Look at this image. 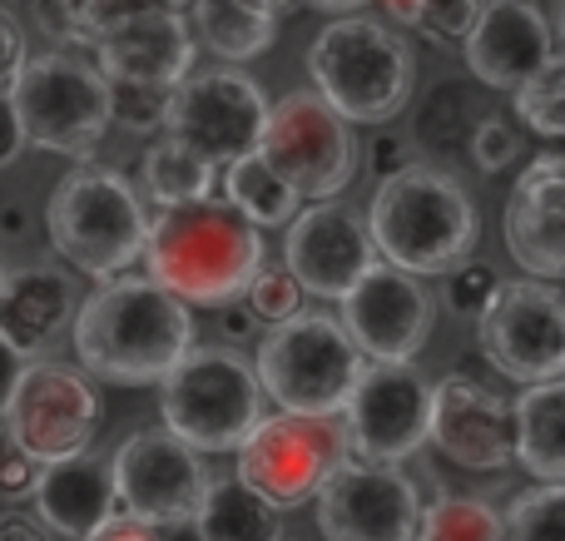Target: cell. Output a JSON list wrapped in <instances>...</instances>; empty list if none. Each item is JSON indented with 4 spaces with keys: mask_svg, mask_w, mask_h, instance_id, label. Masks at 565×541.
Masks as SVG:
<instances>
[{
    "mask_svg": "<svg viewBox=\"0 0 565 541\" xmlns=\"http://www.w3.org/2000/svg\"><path fill=\"white\" fill-rule=\"evenodd\" d=\"M497 294H501V274L487 264V258H461V264L447 274V304L457 318L481 323V314L497 304Z\"/></svg>",
    "mask_w": 565,
    "mask_h": 541,
    "instance_id": "obj_37",
    "label": "cell"
},
{
    "mask_svg": "<svg viewBox=\"0 0 565 541\" xmlns=\"http://www.w3.org/2000/svg\"><path fill=\"white\" fill-rule=\"evenodd\" d=\"M30 234V209L25 204H6L0 209V238L6 244H15V238H25Z\"/></svg>",
    "mask_w": 565,
    "mask_h": 541,
    "instance_id": "obj_48",
    "label": "cell"
},
{
    "mask_svg": "<svg viewBox=\"0 0 565 541\" xmlns=\"http://www.w3.org/2000/svg\"><path fill=\"white\" fill-rule=\"evenodd\" d=\"M268 99L264 85L238 70H209V75H189L169 99L164 129L184 139L194 155H204L214 169H228L234 159L258 155L268 129Z\"/></svg>",
    "mask_w": 565,
    "mask_h": 541,
    "instance_id": "obj_11",
    "label": "cell"
},
{
    "mask_svg": "<svg viewBox=\"0 0 565 541\" xmlns=\"http://www.w3.org/2000/svg\"><path fill=\"white\" fill-rule=\"evenodd\" d=\"M115 10L119 0H35V25L60 50H95V40L115 20Z\"/></svg>",
    "mask_w": 565,
    "mask_h": 541,
    "instance_id": "obj_31",
    "label": "cell"
},
{
    "mask_svg": "<svg viewBox=\"0 0 565 541\" xmlns=\"http://www.w3.org/2000/svg\"><path fill=\"white\" fill-rule=\"evenodd\" d=\"M516 115L536 135H565V60L556 55L531 85L516 89Z\"/></svg>",
    "mask_w": 565,
    "mask_h": 541,
    "instance_id": "obj_35",
    "label": "cell"
},
{
    "mask_svg": "<svg viewBox=\"0 0 565 541\" xmlns=\"http://www.w3.org/2000/svg\"><path fill=\"white\" fill-rule=\"evenodd\" d=\"M25 145H30V139H25V125H20L15 95H10V89H0V169H6Z\"/></svg>",
    "mask_w": 565,
    "mask_h": 541,
    "instance_id": "obj_44",
    "label": "cell"
},
{
    "mask_svg": "<svg viewBox=\"0 0 565 541\" xmlns=\"http://www.w3.org/2000/svg\"><path fill=\"white\" fill-rule=\"evenodd\" d=\"M194 314L149 274L105 278L75 314V358L115 388L164 383L194 353Z\"/></svg>",
    "mask_w": 565,
    "mask_h": 541,
    "instance_id": "obj_1",
    "label": "cell"
},
{
    "mask_svg": "<svg viewBox=\"0 0 565 541\" xmlns=\"http://www.w3.org/2000/svg\"><path fill=\"white\" fill-rule=\"evenodd\" d=\"M199 541H282L278 507L238 477H214L194 512Z\"/></svg>",
    "mask_w": 565,
    "mask_h": 541,
    "instance_id": "obj_27",
    "label": "cell"
},
{
    "mask_svg": "<svg viewBox=\"0 0 565 541\" xmlns=\"http://www.w3.org/2000/svg\"><path fill=\"white\" fill-rule=\"evenodd\" d=\"M382 6H387L397 20H407V25H412V20H417V10L427 6V0H382Z\"/></svg>",
    "mask_w": 565,
    "mask_h": 541,
    "instance_id": "obj_49",
    "label": "cell"
},
{
    "mask_svg": "<svg viewBox=\"0 0 565 541\" xmlns=\"http://www.w3.org/2000/svg\"><path fill=\"white\" fill-rule=\"evenodd\" d=\"M99 417H105L99 413V393L89 388V378L79 368L30 363L6 423L20 437V447L45 467V463H60V457L89 453V443L99 433Z\"/></svg>",
    "mask_w": 565,
    "mask_h": 541,
    "instance_id": "obj_17",
    "label": "cell"
},
{
    "mask_svg": "<svg viewBox=\"0 0 565 541\" xmlns=\"http://www.w3.org/2000/svg\"><path fill=\"white\" fill-rule=\"evenodd\" d=\"M139 189H145V199H154L159 209L194 204V199L214 194V165H209L204 155H194L184 139L164 135L139 155Z\"/></svg>",
    "mask_w": 565,
    "mask_h": 541,
    "instance_id": "obj_28",
    "label": "cell"
},
{
    "mask_svg": "<svg viewBox=\"0 0 565 541\" xmlns=\"http://www.w3.org/2000/svg\"><path fill=\"white\" fill-rule=\"evenodd\" d=\"M481 348L511 383H551L565 378V298L541 278L501 284L497 304L481 314Z\"/></svg>",
    "mask_w": 565,
    "mask_h": 541,
    "instance_id": "obj_13",
    "label": "cell"
},
{
    "mask_svg": "<svg viewBox=\"0 0 565 541\" xmlns=\"http://www.w3.org/2000/svg\"><path fill=\"white\" fill-rule=\"evenodd\" d=\"M159 413L174 437L194 453H238L244 437L264 423V383L258 368L234 348H194L159 383Z\"/></svg>",
    "mask_w": 565,
    "mask_h": 541,
    "instance_id": "obj_7",
    "label": "cell"
},
{
    "mask_svg": "<svg viewBox=\"0 0 565 541\" xmlns=\"http://www.w3.org/2000/svg\"><path fill=\"white\" fill-rule=\"evenodd\" d=\"M79 541H164V527L145 522V517H135V512H115Z\"/></svg>",
    "mask_w": 565,
    "mask_h": 541,
    "instance_id": "obj_42",
    "label": "cell"
},
{
    "mask_svg": "<svg viewBox=\"0 0 565 541\" xmlns=\"http://www.w3.org/2000/svg\"><path fill=\"white\" fill-rule=\"evenodd\" d=\"M282 264L292 268V278L312 298H338L342 304L358 288V278L377 264V244H372V229L362 214L342 209L338 199H312L288 224Z\"/></svg>",
    "mask_w": 565,
    "mask_h": 541,
    "instance_id": "obj_19",
    "label": "cell"
},
{
    "mask_svg": "<svg viewBox=\"0 0 565 541\" xmlns=\"http://www.w3.org/2000/svg\"><path fill=\"white\" fill-rule=\"evenodd\" d=\"M35 482H40V463L20 447L10 423H0V497H35Z\"/></svg>",
    "mask_w": 565,
    "mask_h": 541,
    "instance_id": "obj_40",
    "label": "cell"
},
{
    "mask_svg": "<svg viewBox=\"0 0 565 541\" xmlns=\"http://www.w3.org/2000/svg\"><path fill=\"white\" fill-rule=\"evenodd\" d=\"M75 314L79 304L65 268L25 264L10 268L0 284V338L25 358L50 353L65 333H75Z\"/></svg>",
    "mask_w": 565,
    "mask_h": 541,
    "instance_id": "obj_23",
    "label": "cell"
},
{
    "mask_svg": "<svg viewBox=\"0 0 565 541\" xmlns=\"http://www.w3.org/2000/svg\"><path fill=\"white\" fill-rule=\"evenodd\" d=\"M10 95H15L25 139L50 149V155L89 159L99 149V139L109 135V125H115V115H109V79L99 75V65L79 60L75 50L30 55L20 65Z\"/></svg>",
    "mask_w": 565,
    "mask_h": 541,
    "instance_id": "obj_8",
    "label": "cell"
},
{
    "mask_svg": "<svg viewBox=\"0 0 565 541\" xmlns=\"http://www.w3.org/2000/svg\"><path fill=\"white\" fill-rule=\"evenodd\" d=\"M0 541H50V527L30 512H0Z\"/></svg>",
    "mask_w": 565,
    "mask_h": 541,
    "instance_id": "obj_47",
    "label": "cell"
},
{
    "mask_svg": "<svg viewBox=\"0 0 565 541\" xmlns=\"http://www.w3.org/2000/svg\"><path fill=\"white\" fill-rule=\"evenodd\" d=\"M352 457L348 423L338 417H312V413H274L244 437L234 453V477L248 482L258 497L288 512L322 492L332 473Z\"/></svg>",
    "mask_w": 565,
    "mask_h": 541,
    "instance_id": "obj_9",
    "label": "cell"
},
{
    "mask_svg": "<svg viewBox=\"0 0 565 541\" xmlns=\"http://www.w3.org/2000/svg\"><path fill=\"white\" fill-rule=\"evenodd\" d=\"M248 6H258V10H268V15H278V10H288L292 0H248Z\"/></svg>",
    "mask_w": 565,
    "mask_h": 541,
    "instance_id": "obj_52",
    "label": "cell"
},
{
    "mask_svg": "<svg viewBox=\"0 0 565 541\" xmlns=\"http://www.w3.org/2000/svg\"><path fill=\"white\" fill-rule=\"evenodd\" d=\"M422 497L397 463L348 457L318 492L322 541H417Z\"/></svg>",
    "mask_w": 565,
    "mask_h": 541,
    "instance_id": "obj_14",
    "label": "cell"
},
{
    "mask_svg": "<svg viewBox=\"0 0 565 541\" xmlns=\"http://www.w3.org/2000/svg\"><path fill=\"white\" fill-rule=\"evenodd\" d=\"M507 541H565V482H541L507 507Z\"/></svg>",
    "mask_w": 565,
    "mask_h": 541,
    "instance_id": "obj_33",
    "label": "cell"
},
{
    "mask_svg": "<svg viewBox=\"0 0 565 541\" xmlns=\"http://www.w3.org/2000/svg\"><path fill=\"white\" fill-rule=\"evenodd\" d=\"M109 467H115L119 507L154 527L194 522L199 502H204L209 482H214L204 467V453H194L169 427H139V433H129Z\"/></svg>",
    "mask_w": 565,
    "mask_h": 541,
    "instance_id": "obj_12",
    "label": "cell"
},
{
    "mask_svg": "<svg viewBox=\"0 0 565 541\" xmlns=\"http://www.w3.org/2000/svg\"><path fill=\"white\" fill-rule=\"evenodd\" d=\"M477 15H481V0H427L412 25L427 40H437V45H451V40L467 45V35L477 30Z\"/></svg>",
    "mask_w": 565,
    "mask_h": 541,
    "instance_id": "obj_38",
    "label": "cell"
},
{
    "mask_svg": "<svg viewBox=\"0 0 565 541\" xmlns=\"http://www.w3.org/2000/svg\"><path fill=\"white\" fill-rule=\"evenodd\" d=\"M184 15L194 25L199 50L228 60V65L264 55L278 35V15L248 6V0H184Z\"/></svg>",
    "mask_w": 565,
    "mask_h": 541,
    "instance_id": "obj_26",
    "label": "cell"
},
{
    "mask_svg": "<svg viewBox=\"0 0 565 541\" xmlns=\"http://www.w3.org/2000/svg\"><path fill=\"white\" fill-rule=\"evenodd\" d=\"M471 159H477L481 174H501L521 159V135L501 115H481V125L471 129Z\"/></svg>",
    "mask_w": 565,
    "mask_h": 541,
    "instance_id": "obj_39",
    "label": "cell"
},
{
    "mask_svg": "<svg viewBox=\"0 0 565 541\" xmlns=\"http://www.w3.org/2000/svg\"><path fill=\"white\" fill-rule=\"evenodd\" d=\"M119 6H125V0H119Z\"/></svg>",
    "mask_w": 565,
    "mask_h": 541,
    "instance_id": "obj_56",
    "label": "cell"
},
{
    "mask_svg": "<svg viewBox=\"0 0 565 541\" xmlns=\"http://www.w3.org/2000/svg\"><path fill=\"white\" fill-rule=\"evenodd\" d=\"M507 248L531 278H565V155L521 169L507 199Z\"/></svg>",
    "mask_w": 565,
    "mask_h": 541,
    "instance_id": "obj_22",
    "label": "cell"
},
{
    "mask_svg": "<svg viewBox=\"0 0 565 541\" xmlns=\"http://www.w3.org/2000/svg\"><path fill=\"white\" fill-rule=\"evenodd\" d=\"M318 10H358V6H367V0H312Z\"/></svg>",
    "mask_w": 565,
    "mask_h": 541,
    "instance_id": "obj_51",
    "label": "cell"
},
{
    "mask_svg": "<svg viewBox=\"0 0 565 541\" xmlns=\"http://www.w3.org/2000/svg\"><path fill=\"white\" fill-rule=\"evenodd\" d=\"M342 328L367 363H412L431 338V294L417 274L377 258L342 298Z\"/></svg>",
    "mask_w": 565,
    "mask_h": 541,
    "instance_id": "obj_18",
    "label": "cell"
},
{
    "mask_svg": "<svg viewBox=\"0 0 565 541\" xmlns=\"http://www.w3.org/2000/svg\"><path fill=\"white\" fill-rule=\"evenodd\" d=\"M417 541H507V512L481 497H437L422 507Z\"/></svg>",
    "mask_w": 565,
    "mask_h": 541,
    "instance_id": "obj_30",
    "label": "cell"
},
{
    "mask_svg": "<svg viewBox=\"0 0 565 541\" xmlns=\"http://www.w3.org/2000/svg\"><path fill=\"white\" fill-rule=\"evenodd\" d=\"M169 99L174 89L164 85H135V79H109V115L129 135H154L169 119Z\"/></svg>",
    "mask_w": 565,
    "mask_h": 541,
    "instance_id": "obj_34",
    "label": "cell"
},
{
    "mask_svg": "<svg viewBox=\"0 0 565 541\" xmlns=\"http://www.w3.org/2000/svg\"><path fill=\"white\" fill-rule=\"evenodd\" d=\"M561 35H565V0H561Z\"/></svg>",
    "mask_w": 565,
    "mask_h": 541,
    "instance_id": "obj_54",
    "label": "cell"
},
{
    "mask_svg": "<svg viewBox=\"0 0 565 541\" xmlns=\"http://www.w3.org/2000/svg\"><path fill=\"white\" fill-rule=\"evenodd\" d=\"M164 541H199L194 522H179V527H164Z\"/></svg>",
    "mask_w": 565,
    "mask_h": 541,
    "instance_id": "obj_50",
    "label": "cell"
},
{
    "mask_svg": "<svg viewBox=\"0 0 565 541\" xmlns=\"http://www.w3.org/2000/svg\"><path fill=\"white\" fill-rule=\"evenodd\" d=\"M312 89L338 109L348 125H387L402 115L417 85V60L407 40L392 35L382 20L338 15L318 30L308 50Z\"/></svg>",
    "mask_w": 565,
    "mask_h": 541,
    "instance_id": "obj_5",
    "label": "cell"
},
{
    "mask_svg": "<svg viewBox=\"0 0 565 541\" xmlns=\"http://www.w3.org/2000/svg\"><path fill=\"white\" fill-rule=\"evenodd\" d=\"M45 224L55 254L105 284V278H119L129 264L145 258L154 219L145 209V194L119 169L79 165L55 184Z\"/></svg>",
    "mask_w": 565,
    "mask_h": 541,
    "instance_id": "obj_4",
    "label": "cell"
},
{
    "mask_svg": "<svg viewBox=\"0 0 565 541\" xmlns=\"http://www.w3.org/2000/svg\"><path fill=\"white\" fill-rule=\"evenodd\" d=\"M6 274H10V268H6V254H0V284H6Z\"/></svg>",
    "mask_w": 565,
    "mask_h": 541,
    "instance_id": "obj_53",
    "label": "cell"
},
{
    "mask_svg": "<svg viewBox=\"0 0 565 541\" xmlns=\"http://www.w3.org/2000/svg\"><path fill=\"white\" fill-rule=\"evenodd\" d=\"M516 463L526 467L536 482H565V378L521 388Z\"/></svg>",
    "mask_w": 565,
    "mask_h": 541,
    "instance_id": "obj_25",
    "label": "cell"
},
{
    "mask_svg": "<svg viewBox=\"0 0 565 541\" xmlns=\"http://www.w3.org/2000/svg\"><path fill=\"white\" fill-rule=\"evenodd\" d=\"M25 60H30L25 30H20V20L10 15L6 6H0V89L15 85V75H20V65H25Z\"/></svg>",
    "mask_w": 565,
    "mask_h": 541,
    "instance_id": "obj_41",
    "label": "cell"
},
{
    "mask_svg": "<svg viewBox=\"0 0 565 541\" xmlns=\"http://www.w3.org/2000/svg\"><path fill=\"white\" fill-rule=\"evenodd\" d=\"M342 423L352 457L402 463L431 437V383L412 363H367L342 407Z\"/></svg>",
    "mask_w": 565,
    "mask_h": 541,
    "instance_id": "obj_15",
    "label": "cell"
},
{
    "mask_svg": "<svg viewBox=\"0 0 565 541\" xmlns=\"http://www.w3.org/2000/svg\"><path fill=\"white\" fill-rule=\"evenodd\" d=\"M119 492H115V467L95 453H75L60 463L40 467L35 482V512L50 532L60 537H89L105 517H115Z\"/></svg>",
    "mask_w": 565,
    "mask_h": 541,
    "instance_id": "obj_24",
    "label": "cell"
},
{
    "mask_svg": "<svg viewBox=\"0 0 565 541\" xmlns=\"http://www.w3.org/2000/svg\"><path fill=\"white\" fill-rule=\"evenodd\" d=\"M431 443L471 473L516 463V403L497 397L477 378H441L431 388Z\"/></svg>",
    "mask_w": 565,
    "mask_h": 541,
    "instance_id": "obj_20",
    "label": "cell"
},
{
    "mask_svg": "<svg viewBox=\"0 0 565 541\" xmlns=\"http://www.w3.org/2000/svg\"><path fill=\"white\" fill-rule=\"evenodd\" d=\"M254 368H258V383H264V397H274L282 413L338 417L348 407L367 358H362V348L342 328V318L298 314L288 323L268 328Z\"/></svg>",
    "mask_w": 565,
    "mask_h": 541,
    "instance_id": "obj_6",
    "label": "cell"
},
{
    "mask_svg": "<svg viewBox=\"0 0 565 541\" xmlns=\"http://www.w3.org/2000/svg\"><path fill=\"white\" fill-rule=\"evenodd\" d=\"M218 308H224V318H218V333H224L228 343H248V338L264 328V323H258V314L248 308V298H228V304H218Z\"/></svg>",
    "mask_w": 565,
    "mask_h": 541,
    "instance_id": "obj_45",
    "label": "cell"
},
{
    "mask_svg": "<svg viewBox=\"0 0 565 541\" xmlns=\"http://www.w3.org/2000/svg\"><path fill=\"white\" fill-rule=\"evenodd\" d=\"M224 199L238 209L244 219H254L258 229H282L298 219L302 209V194L268 165L264 155H248V159H234L224 169Z\"/></svg>",
    "mask_w": 565,
    "mask_h": 541,
    "instance_id": "obj_29",
    "label": "cell"
},
{
    "mask_svg": "<svg viewBox=\"0 0 565 541\" xmlns=\"http://www.w3.org/2000/svg\"><path fill=\"white\" fill-rule=\"evenodd\" d=\"M258 155L302 199H338L358 174V139H352L348 119L318 89H292L268 109Z\"/></svg>",
    "mask_w": 565,
    "mask_h": 541,
    "instance_id": "obj_10",
    "label": "cell"
},
{
    "mask_svg": "<svg viewBox=\"0 0 565 541\" xmlns=\"http://www.w3.org/2000/svg\"><path fill=\"white\" fill-rule=\"evenodd\" d=\"M139 264L174 298L194 308H218L248 294L264 268V238L254 219H244L228 199L209 194L194 204L159 209Z\"/></svg>",
    "mask_w": 565,
    "mask_h": 541,
    "instance_id": "obj_2",
    "label": "cell"
},
{
    "mask_svg": "<svg viewBox=\"0 0 565 541\" xmlns=\"http://www.w3.org/2000/svg\"><path fill=\"white\" fill-rule=\"evenodd\" d=\"M551 60H556V30L531 0H481L477 30L467 35V65L481 85L516 95Z\"/></svg>",
    "mask_w": 565,
    "mask_h": 541,
    "instance_id": "obj_21",
    "label": "cell"
},
{
    "mask_svg": "<svg viewBox=\"0 0 565 541\" xmlns=\"http://www.w3.org/2000/svg\"><path fill=\"white\" fill-rule=\"evenodd\" d=\"M477 125H481V115H477V105H471V89L461 85V79H441L417 115V145L457 149V139L471 135Z\"/></svg>",
    "mask_w": 565,
    "mask_h": 541,
    "instance_id": "obj_32",
    "label": "cell"
},
{
    "mask_svg": "<svg viewBox=\"0 0 565 541\" xmlns=\"http://www.w3.org/2000/svg\"><path fill=\"white\" fill-rule=\"evenodd\" d=\"M367 165H372V174H377V179H387V174H397V169L417 165V159H412V139L377 135V139H372V149H367Z\"/></svg>",
    "mask_w": 565,
    "mask_h": 541,
    "instance_id": "obj_43",
    "label": "cell"
},
{
    "mask_svg": "<svg viewBox=\"0 0 565 541\" xmlns=\"http://www.w3.org/2000/svg\"><path fill=\"white\" fill-rule=\"evenodd\" d=\"M199 40L179 6L164 0H125L105 35L95 40V65L105 79H135V85L179 89L194 75Z\"/></svg>",
    "mask_w": 565,
    "mask_h": 541,
    "instance_id": "obj_16",
    "label": "cell"
},
{
    "mask_svg": "<svg viewBox=\"0 0 565 541\" xmlns=\"http://www.w3.org/2000/svg\"><path fill=\"white\" fill-rule=\"evenodd\" d=\"M302 294H308V288L298 284V278H292V268L282 264V268H258V278L254 284H248V308H254L258 314V323L264 328H274V323H288V318H298L302 314Z\"/></svg>",
    "mask_w": 565,
    "mask_h": 541,
    "instance_id": "obj_36",
    "label": "cell"
},
{
    "mask_svg": "<svg viewBox=\"0 0 565 541\" xmlns=\"http://www.w3.org/2000/svg\"><path fill=\"white\" fill-rule=\"evenodd\" d=\"M25 368H30V358L25 353H15V348L0 338V423H6V413H10V403H15V393H20V378H25Z\"/></svg>",
    "mask_w": 565,
    "mask_h": 541,
    "instance_id": "obj_46",
    "label": "cell"
},
{
    "mask_svg": "<svg viewBox=\"0 0 565 541\" xmlns=\"http://www.w3.org/2000/svg\"><path fill=\"white\" fill-rule=\"evenodd\" d=\"M372 244L417 278L451 274L477 248V209L467 189L431 165H407L377 184L367 204Z\"/></svg>",
    "mask_w": 565,
    "mask_h": 541,
    "instance_id": "obj_3",
    "label": "cell"
},
{
    "mask_svg": "<svg viewBox=\"0 0 565 541\" xmlns=\"http://www.w3.org/2000/svg\"><path fill=\"white\" fill-rule=\"evenodd\" d=\"M282 541H288V537H282ZM292 541H298V537H292Z\"/></svg>",
    "mask_w": 565,
    "mask_h": 541,
    "instance_id": "obj_55",
    "label": "cell"
}]
</instances>
